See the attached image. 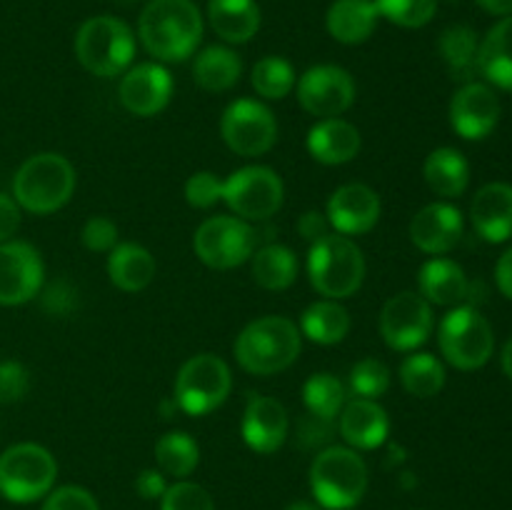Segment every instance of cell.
<instances>
[{"label": "cell", "mask_w": 512, "mask_h": 510, "mask_svg": "<svg viewBox=\"0 0 512 510\" xmlns=\"http://www.w3.org/2000/svg\"><path fill=\"white\" fill-rule=\"evenodd\" d=\"M378 20L375 0H335L325 15L328 33L343 45L365 43L378 28Z\"/></svg>", "instance_id": "cb8c5ba5"}, {"label": "cell", "mask_w": 512, "mask_h": 510, "mask_svg": "<svg viewBox=\"0 0 512 510\" xmlns=\"http://www.w3.org/2000/svg\"><path fill=\"white\" fill-rule=\"evenodd\" d=\"M45 265L38 250L25 240L0 243V305L13 308L40 295Z\"/></svg>", "instance_id": "9a60e30c"}, {"label": "cell", "mask_w": 512, "mask_h": 510, "mask_svg": "<svg viewBox=\"0 0 512 510\" xmlns=\"http://www.w3.org/2000/svg\"><path fill=\"white\" fill-rule=\"evenodd\" d=\"M143 48L160 63H180L203 40V15L193 0H150L138 20Z\"/></svg>", "instance_id": "6da1fadb"}, {"label": "cell", "mask_w": 512, "mask_h": 510, "mask_svg": "<svg viewBox=\"0 0 512 510\" xmlns=\"http://www.w3.org/2000/svg\"><path fill=\"white\" fill-rule=\"evenodd\" d=\"M440 353L453 368L478 370L495 350V335L488 318L475 305H455L438 328Z\"/></svg>", "instance_id": "ba28073f"}, {"label": "cell", "mask_w": 512, "mask_h": 510, "mask_svg": "<svg viewBox=\"0 0 512 510\" xmlns=\"http://www.w3.org/2000/svg\"><path fill=\"white\" fill-rule=\"evenodd\" d=\"M303 348L300 328L283 315H265L240 330L233 343L235 360L250 375H275L288 370Z\"/></svg>", "instance_id": "7a4b0ae2"}, {"label": "cell", "mask_w": 512, "mask_h": 510, "mask_svg": "<svg viewBox=\"0 0 512 510\" xmlns=\"http://www.w3.org/2000/svg\"><path fill=\"white\" fill-rule=\"evenodd\" d=\"M495 283H498L500 293L512 300V248L505 250L495 265Z\"/></svg>", "instance_id": "f907efd6"}, {"label": "cell", "mask_w": 512, "mask_h": 510, "mask_svg": "<svg viewBox=\"0 0 512 510\" xmlns=\"http://www.w3.org/2000/svg\"><path fill=\"white\" fill-rule=\"evenodd\" d=\"M503 370H505V375H508V378L512 380V338L508 340V343H505V348H503Z\"/></svg>", "instance_id": "f5cc1de1"}, {"label": "cell", "mask_w": 512, "mask_h": 510, "mask_svg": "<svg viewBox=\"0 0 512 510\" xmlns=\"http://www.w3.org/2000/svg\"><path fill=\"white\" fill-rule=\"evenodd\" d=\"M350 333V315L340 300H315L300 315V335L318 345H335Z\"/></svg>", "instance_id": "4dcf8cb0"}, {"label": "cell", "mask_w": 512, "mask_h": 510, "mask_svg": "<svg viewBox=\"0 0 512 510\" xmlns=\"http://www.w3.org/2000/svg\"><path fill=\"white\" fill-rule=\"evenodd\" d=\"M160 510H215V503L203 485L178 480L175 485H168L160 498Z\"/></svg>", "instance_id": "ab89813d"}, {"label": "cell", "mask_w": 512, "mask_h": 510, "mask_svg": "<svg viewBox=\"0 0 512 510\" xmlns=\"http://www.w3.org/2000/svg\"><path fill=\"white\" fill-rule=\"evenodd\" d=\"M423 175L428 188L440 198H460L470 185V163L455 148H438L425 158Z\"/></svg>", "instance_id": "f546056e"}, {"label": "cell", "mask_w": 512, "mask_h": 510, "mask_svg": "<svg viewBox=\"0 0 512 510\" xmlns=\"http://www.w3.org/2000/svg\"><path fill=\"white\" fill-rule=\"evenodd\" d=\"M308 153L323 165H343L360 153V130L343 118H323L308 130Z\"/></svg>", "instance_id": "603a6c76"}, {"label": "cell", "mask_w": 512, "mask_h": 510, "mask_svg": "<svg viewBox=\"0 0 512 510\" xmlns=\"http://www.w3.org/2000/svg\"><path fill=\"white\" fill-rule=\"evenodd\" d=\"M250 83H253L255 93L263 95L265 100H283L295 88V70L285 58L265 55L253 65Z\"/></svg>", "instance_id": "8d00e7d4"}, {"label": "cell", "mask_w": 512, "mask_h": 510, "mask_svg": "<svg viewBox=\"0 0 512 510\" xmlns=\"http://www.w3.org/2000/svg\"><path fill=\"white\" fill-rule=\"evenodd\" d=\"M310 490L328 510H350L368 490V465L348 445H328L310 465Z\"/></svg>", "instance_id": "277c9868"}, {"label": "cell", "mask_w": 512, "mask_h": 510, "mask_svg": "<svg viewBox=\"0 0 512 510\" xmlns=\"http://www.w3.org/2000/svg\"><path fill=\"white\" fill-rule=\"evenodd\" d=\"M30 373L18 360L0 363V403H18L28 395Z\"/></svg>", "instance_id": "7bdbcfd3"}, {"label": "cell", "mask_w": 512, "mask_h": 510, "mask_svg": "<svg viewBox=\"0 0 512 510\" xmlns=\"http://www.w3.org/2000/svg\"><path fill=\"white\" fill-rule=\"evenodd\" d=\"M20 228V205L15 203L13 195L0 193V243L13 240Z\"/></svg>", "instance_id": "c3c4849f"}, {"label": "cell", "mask_w": 512, "mask_h": 510, "mask_svg": "<svg viewBox=\"0 0 512 510\" xmlns=\"http://www.w3.org/2000/svg\"><path fill=\"white\" fill-rule=\"evenodd\" d=\"M475 233L488 243H505L512 238V185L488 183L475 193L470 205Z\"/></svg>", "instance_id": "7402d4cb"}, {"label": "cell", "mask_w": 512, "mask_h": 510, "mask_svg": "<svg viewBox=\"0 0 512 510\" xmlns=\"http://www.w3.org/2000/svg\"><path fill=\"white\" fill-rule=\"evenodd\" d=\"M410 240L428 255L450 253L463 238V213L450 203H430L410 220Z\"/></svg>", "instance_id": "ffe728a7"}, {"label": "cell", "mask_w": 512, "mask_h": 510, "mask_svg": "<svg viewBox=\"0 0 512 510\" xmlns=\"http://www.w3.org/2000/svg\"><path fill=\"white\" fill-rule=\"evenodd\" d=\"M338 430L348 448L353 450H375L388 440L390 418L378 400L355 398L348 400L340 410Z\"/></svg>", "instance_id": "44dd1931"}, {"label": "cell", "mask_w": 512, "mask_h": 510, "mask_svg": "<svg viewBox=\"0 0 512 510\" xmlns=\"http://www.w3.org/2000/svg\"><path fill=\"white\" fill-rule=\"evenodd\" d=\"M75 168L65 155H30L13 175V198L20 210L33 215H50L63 208L75 193Z\"/></svg>", "instance_id": "3957f363"}, {"label": "cell", "mask_w": 512, "mask_h": 510, "mask_svg": "<svg viewBox=\"0 0 512 510\" xmlns=\"http://www.w3.org/2000/svg\"><path fill=\"white\" fill-rule=\"evenodd\" d=\"M418 293L428 300L430 305H460L468 300L470 283L465 278V270L455 260L433 258L420 268L418 275Z\"/></svg>", "instance_id": "d4e9b609"}, {"label": "cell", "mask_w": 512, "mask_h": 510, "mask_svg": "<svg viewBox=\"0 0 512 510\" xmlns=\"http://www.w3.org/2000/svg\"><path fill=\"white\" fill-rule=\"evenodd\" d=\"M298 233H300V238L308 240L310 245L318 243L320 238H325V235L330 233L328 218H325L323 213H318V210H308V213L300 215Z\"/></svg>", "instance_id": "681fc988"}, {"label": "cell", "mask_w": 512, "mask_h": 510, "mask_svg": "<svg viewBox=\"0 0 512 510\" xmlns=\"http://www.w3.org/2000/svg\"><path fill=\"white\" fill-rule=\"evenodd\" d=\"M298 100L318 120L340 118L355 103L353 75L340 65H313L300 75Z\"/></svg>", "instance_id": "5bb4252c"}, {"label": "cell", "mask_w": 512, "mask_h": 510, "mask_svg": "<svg viewBox=\"0 0 512 510\" xmlns=\"http://www.w3.org/2000/svg\"><path fill=\"white\" fill-rule=\"evenodd\" d=\"M478 73L503 90H512V15L495 23L480 40Z\"/></svg>", "instance_id": "83f0119b"}, {"label": "cell", "mask_w": 512, "mask_h": 510, "mask_svg": "<svg viewBox=\"0 0 512 510\" xmlns=\"http://www.w3.org/2000/svg\"><path fill=\"white\" fill-rule=\"evenodd\" d=\"M135 55V35L113 15L88 18L75 33V58L98 78H115L130 68Z\"/></svg>", "instance_id": "8992f818"}, {"label": "cell", "mask_w": 512, "mask_h": 510, "mask_svg": "<svg viewBox=\"0 0 512 510\" xmlns=\"http://www.w3.org/2000/svg\"><path fill=\"white\" fill-rule=\"evenodd\" d=\"M58 463L38 443H15L0 455V495L10 503H35L53 490Z\"/></svg>", "instance_id": "52a82bcc"}, {"label": "cell", "mask_w": 512, "mask_h": 510, "mask_svg": "<svg viewBox=\"0 0 512 510\" xmlns=\"http://www.w3.org/2000/svg\"><path fill=\"white\" fill-rule=\"evenodd\" d=\"M438 50L455 80L470 83L473 75L478 73L480 40L478 33L468 25H450L448 30H443L438 40Z\"/></svg>", "instance_id": "d6a6232c"}, {"label": "cell", "mask_w": 512, "mask_h": 510, "mask_svg": "<svg viewBox=\"0 0 512 510\" xmlns=\"http://www.w3.org/2000/svg\"><path fill=\"white\" fill-rule=\"evenodd\" d=\"M335 433V420L318 418V415H305L298 425V440L303 448H328L330 438Z\"/></svg>", "instance_id": "f6af8a7d"}, {"label": "cell", "mask_w": 512, "mask_h": 510, "mask_svg": "<svg viewBox=\"0 0 512 510\" xmlns=\"http://www.w3.org/2000/svg\"><path fill=\"white\" fill-rule=\"evenodd\" d=\"M243 440L250 450L270 455L283 448L290 430L288 410L270 395H250L243 410Z\"/></svg>", "instance_id": "d6986e66"}, {"label": "cell", "mask_w": 512, "mask_h": 510, "mask_svg": "<svg viewBox=\"0 0 512 510\" xmlns=\"http://www.w3.org/2000/svg\"><path fill=\"white\" fill-rule=\"evenodd\" d=\"M40 510H100V505L90 490L80 488V485H63L45 495Z\"/></svg>", "instance_id": "ee69618b"}, {"label": "cell", "mask_w": 512, "mask_h": 510, "mask_svg": "<svg viewBox=\"0 0 512 510\" xmlns=\"http://www.w3.org/2000/svg\"><path fill=\"white\" fill-rule=\"evenodd\" d=\"M108 278L123 293H140L155 278V258L138 243H118L108 253Z\"/></svg>", "instance_id": "4316f807"}, {"label": "cell", "mask_w": 512, "mask_h": 510, "mask_svg": "<svg viewBox=\"0 0 512 510\" xmlns=\"http://www.w3.org/2000/svg\"><path fill=\"white\" fill-rule=\"evenodd\" d=\"M310 285L323 298L345 300L360 290L365 280L363 250L348 235L328 233L308 250Z\"/></svg>", "instance_id": "5b68a950"}, {"label": "cell", "mask_w": 512, "mask_h": 510, "mask_svg": "<svg viewBox=\"0 0 512 510\" xmlns=\"http://www.w3.org/2000/svg\"><path fill=\"white\" fill-rule=\"evenodd\" d=\"M185 200H188L190 208H213L218 200H223V180L210 173V170H200V173L190 175L188 183H185Z\"/></svg>", "instance_id": "60d3db41"}, {"label": "cell", "mask_w": 512, "mask_h": 510, "mask_svg": "<svg viewBox=\"0 0 512 510\" xmlns=\"http://www.w3.org/2000/svg\"><path fill=\"white\" fill-rule=\"evenodd\" d=\"M390 380H393V373L378 358H363L350 370V388H353L358 398L378 400L380 395L388 393Z\"/></svg>", "instance_id": "f35d334b"}, {"label": "cell", "mask_w": 512, "mask_h": 510, "mask_svg": "<svg viewBox=\"0 0 512 510\" xmlns=\"http://www.w3.org/2000/svg\"><path fill=\"white\" fill-rule=\"evenodd\" d=\"M118 95L123 108L138 118H153L173 98V75L160 63H140L120 78Z\"/></svg>", "instance_id": "2e32d148"}, {"label": "cell", "mask_w": 512, "mask_h": 510, "mask_svg": "<svg viewBox=\"0 0 512 510\" xmlns=\"http://www.w3.org/2000/svg\"><path fill=\"white\" fill-rule=\"evenodd\" d=\"M253 258V280L265 290H288L298 278V258L288 245L268 243L255 250Z\"/></svg>", "instance_id": "1f68e13d"}, {"label": "cell", "mask_w": 512, "mask_h": 510, "mask_svg": "<svg viewBox=\"0 0 512 510\" xmlns=\"http://www.w3.org/2000/svg\"><path fill=\"white\" fill-rule=\"evenodd\" d=\"M285 510H320V508L315 503H310V500H295V503H290Z\"/></svg>", "instance_id": "db71d44e"}, {"label": "cell", "mask_w": 512, "mask_h": 510, "mask_svg": "<svg viewBox=\"0 0 512 510\" xmlns=\"http://www.w3.org/2000/svg\"><path fill=\"white\" fill-rule=\"evenodd\" d=\"M433 333V308L413 290L393 295L380 310V335L385 345L400 353L420 348Z\"/></svg>", "instance_id": "4fadbf2b"}, {"label": "cell", "mask_w": 512, "mask_h": 510, "mask_svg": "<svg viewBox=\"0 0 512 510\" xmlns=\"http://www.w3.org/2000/svg\"><path fill=\"white\" fill-rule=\"evenodd\" d=\"M243 75V60L228 45H208L195 55L193 80L208 93H225L238 85Z\"/></svg>", "instance_id": "f1b7e54d"}, {"label": "cell", "mask_w": 512, "mask_h": 510, "mask_svg": "<svg viewBox=\"0 0 512 510\" xmlns=\"http://www.w3.org/2000/svg\"><path fill=\"white\" fill-rule=\"evenodd\" d=\"M233 388L230 365L220 355L200 353L185 360L175 378V403L188 415H208L228 400Z\"/></svg>", "instance_id": "9c48e42d"}, {"label": "cell", "mask_w": 512, "mask_h": 510, "mask_svg": "<svg viewBox=\"0 0 512 510\" xmlns=\"http://www.w3.org/2000/svg\"><path fill=\"white\" fill-rule=\"evenodd\" d=\"M480 8L490 15H500V18H508L512 15V0H478Z\"/></svg>", "instance_id": "816d5d0a"}, {"label": "cell", "mask_w": 512, "mask_h": 510, "mask_svg": "<svg viewBox=\"0 0 512 510\" xmlns=\"http://www.w3.org/2000/svg\"><path fill=\"white\" fill-rule=\"evenodd\" d=\"M208 23L225 43H248L260 30V8L255 0H208Z\"/></svg>", "instance_id": "484cf974"}, {"label": "cell", "mask_w": 512, "mask_h": 510, "mask_svg": "<svg viewBox=\"0 0 512 510\" xmlns=\"http://www.w3.org/2000/svg\"><path fill=\"white\" fill-rule=\"evenodd\" d=\"M135 490H138L140 498L145 500H160L168 490V483H165V473L158 468H145L143 473L135 478Z\"/></svg>", "instance_id": "7dc6e473"}, {"label": "cell", "mask_w": 512, "mask_h": 510, "mask_svg": "<svg viewBox=\"0 0 512 510\" xmlns=\"http://www.w3.org/2000/svg\"><path fill=\"white\" fill-rule=\"evenodd\" d=\"M330 228L340 235H365L380 220V198L370 185L348 183L340 185L325 208Z\"/></svg>", "instance_id": "ac0fdd59"}, {"label": "cell", "mask_w": 512, "mask_h": 510, "mask_svg": "<svg viewBox=\"0 0 512 510\" xmlns=\"http://www.w3.org/2000/svg\"><path fill=\"white\" fill-rule=\"evenodd\" d=\"M500 120V100L485 83H463L450 100V125L465 140H483Z\"/></svg>", "instance_id": "e0dca14e"}, {"label": "cell", "mask_w": 512, "mask_h": 510, "mask_svg": "<svg viewBox=\"0 0 512 510\" xmlns=\"http://www.w3.org/2000/svg\"><path fill=\"white\" fill-rule=\"evenodd\" d=\"M285 185L268 165H245L223 180V200L238 218L270 220L283 208Z\"/></svg>", "instance_id": "30bf717a"}, {"label": "cell", "mask_w": 512, "mask_h": 510, "mask_svg": "<svg viewBox=\"0 0 512 510\" xmlns=\"http://www.w3.org/2000/svg\"><path fill=\"white\" fill-rule=\"evenodd\" d=\"M220 135L235 155L258 158L268 153L278 140V120L273 110L260 100L240 98L223 110Z\"/></svg>", "instance_id": "7c38bea8"}, {"label": "cell", "mask_w": 512, "mask_h": 510, "mask_svg": "<svg viewBox=\"0 0 512 510\" xmlns=\"http://www.w3.org/2000/svg\"><path fill=\"white\" fill-rule=\"evenodd\" d=\"M43 308L50 315H68L70 310L78 308V290L68 283V280H55L53 285H48L43 293Z\"/></svg>", "instance_id": "bcb514c9"}, {"label": "cell", "mask_w": 512, "mask_h": 510, "mask_svg": "<svg viewBox=\"0 0 512 510\" xmlns=\"http://www.w3.org/2000/svg\"><path fill=\"white\" fill-rule=\"evenodd\" d=\"M155 463L165 475L185 480L200 463V448L183 430H170L155 443Z\"/></svg>", "instance_id": "836d02e7"}, {"label": "cell", "mask_w": 512, "mask_h": 510, "mask_svg": "<svg viewBox=\"0 0 512 510\" xmlns=\"http://www.w3.org/2000/svg\"><path fill=\"white\" fill-rule=\"evenodd\" d=\"M80 240H83V245L90 253H110L118 245V225L110 218H105V215H93L83 225Z\"/></svg>", "instance_id": "b9f144b4"}, {"label": "cell", "mask_w": 512, "mask_h": 510, "mask_svg": "<svg viewBox=\"0 0 512 510\" xmlns=\"http://www.w3.org/2000/svg\"><path fill=\"white\" fill-rule=\"evenodd\" d=\"M303 403L310 415L335 420L348 403V393L338 375L333 373H315L305 380L303 385Z\"/></svg>", "instance_id": "d590c367"}, {"label": "cell", "mask_w": 512, "mask_h": 510, "mask_svg": "<svg viewBox=\"0 0 512 510\" xmlns=\"http://www.w3.org/2000/svg\"><path fill=\"white\" fill-rule=\"evenodd\" d=\"M258 233L238 215H215L200 223L193 235L195 255L213 270H230L253 255Z\"/></svg>", "instance_id": "8fae6325"}, {"label": "cell", "mask_w": 512, "mask_h": 510, "mask_svg": "<svg viewBox=\"0 0 512 510\" xmlns=\"http://www.w3.org/2000/svg\"><path fill=\"white\" fill-rule=\"evenodd\" d=\"M115 3L123 5V8H130V5H135V3H138V0H115Z\"/></svg>", "instance_id": "11a10c76"}, {"label": "cell", "mask_w": 512, "mask_h": 510, "mask_svg": "<svg viewBox=\"0 0 512 510\" xmlns=\"http://www.w3.org/2000/svg\"><path fill=\"white\" fill-rule=\"evenodd\" d=\"M400 383L415 398H435L445 385V365L430 353H413L400 365Z\"/></svg>", "instance_id": "e575fe53"}, {"label": "cell", "mask_w": 512, "mask_h": 510, "mask_svg": "<svg viewBox=\"0 0 512 510\" xmlns=\"http://www.w3.org/2000/svg\"><path fill=\"white\" fill-rule=\"evenodd\" d=\"M380 18L400 28H423L435 18L438 0H375Z\"/></svg>", "instance_id": "74e56055"}]
</instances>
